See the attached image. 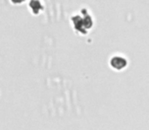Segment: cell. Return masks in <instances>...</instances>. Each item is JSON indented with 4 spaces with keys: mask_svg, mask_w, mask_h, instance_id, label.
<instances>
[{
    "mask_svg": "<svg viewBox=\"0 0 149 130\" xmlns=\"http://www.w3.org/2000/svg\"><path fill=\"white\" fill-rule=\"evenodd\" d=\"M72 21L74 25V31L78 32L79 34H82V35H87L88 32L93 27V21L89 14L74 15L72 17Z\"/></svg>",
    "mask_w": 149,
    "mask_h": 130,
    "instance_id": "obj_1",
    "label": "cell"
},
{
    "mask_svg": "<svg viewBox=\"0 0 149 130\" xmlns=\"http://www.w3.org/2000/svg\"><path fill=\"white\" fill-rule=\"evenodd\" d=\"M128 59L125 56L122 55H114L110 58L109 65L113 70L116 71H123L128 67Z\"/></svg>",
    "mask_w": 149,
    "mask_h": 130,
    "instance_id": "obj_2",
    "label": "cell"
},
{
    "mask_svg": "<svg viewBox=\"0 0 149 130\" xmlns=\"http://www.w3.org/2000/svg\"><path fill=\"white\" fill-rule=\"evenodd\" d=\"M29 8L34 15H38L43 10V5L40 2V0H30Z\"/></svg>",
    "mask_w": 149,
    "mask_h": 130,
    "instance_id": "obj_3",
    "label": "cell"
},
{
    "mask_svg": "<svg viewBox=\"0 0 149 130\" xmlns=\"http://www.w3.org/2000/svg\"><path fill=\"white\" fill-rule=\"evenodd\" d=\"M10 1H11V3H13V4H15V5H21L25 2L26 0H10Z\"/></svg>",
    "mask_w": 149,
    "mask_h": 130,
    "instance_id": "obj_4",
    "label": "cell"
}]
</instances>
